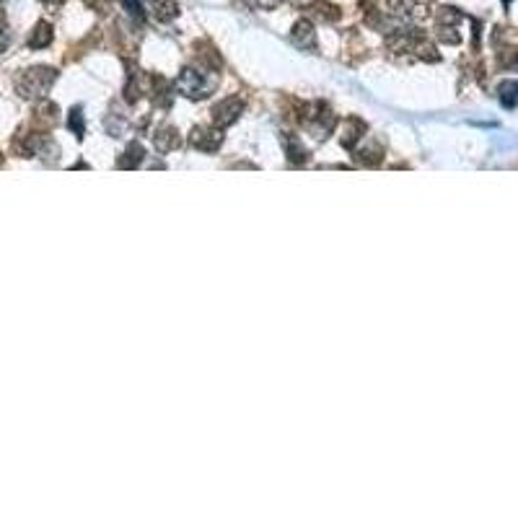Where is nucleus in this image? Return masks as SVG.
Here are the masks:
<instances>
[{"label":"nucleus","mask_w":518,"mask_h":518,"mask_svg":"<svg viewBox=\"0 0 518 518\" xmlns=\"http://www.w3.org/2000/svg\"><path fill=\"white\" fill-rule=\"evenodd\" d=\"M52 80H55V73H52V70H45V68L29 70V73L19 80V91H21L23 96H45L47 91H49V86H52Z\"/></svg>","instance_id":"nucleus-1"},{"label":"nucleus","mask_w":518,"mask_h":518,"mask_svg":"<svg viewBox=\"0 0 518 518\" xmlns=\"http://www.w3.org/2000/svg\"><path fill=\"white\" fill-rule=\"evenodd\" d=\"M177 89H179L184 96H190V99H197V96H207V93H210V89H213V83H207L203 73H197V70L187 68L179 76V80H177Z\"/></svg>","instance_id":"nucleus-2"},{"label":"nucleus","mask_w":518,"mask_h":518,"mask_svg":"<svg viewBox=\"0 0 518 518\" xmlns=\"http://www.w3.org/2000/svg\"><path fill=\"white\" fill-rule=\"evenodd\" d=\"M241 109H244V102H241L238 96H231V99H225V102H221L215 106V122L228 127V124L236 122V117L241 114Z\"/></svg>","instance_id":"nucleus-3"},{"label":"nucleus","mask_w":518,"mask_h":518,"mask_svg":"<svg viewBox=\"0 0 518 518\" xmlns=\"http://www.w3.org/2000/svg\"><path fill=\"white\" fill-rule=\"evenodd\" d=\"M221 140H223V135L218 130H197L194 137H192V143L200 150H205V153H213L215 148L221 146Z\"/></svg>","instance_id":"nucleus-4"},{"label":"nucleus","mask_w":518,"mask_h":518,"mask_svg":"<svg viewBox=\"0 0 518 518\" xmlns=\"http://www.w3.org/2000/svg\"><path fill=\"white\" fill-rule=\"evenodd\" d=\"M293 42H295L298 47H304V49H314V47H316L314 26H311L308 21L295 23V29H293Z\"/></svg>","instance_id":"nucleus-5"},{"label":"nucleus","mask_w":518,"mask_h":518,"mask_svg":"<svg viewBox=\"0 0 518 518\" xmlns=\"http://www.w3.org/2000/svg\"><path fill=\"white\" fill-rule=\"evenodd\" d=\"M497 96H500V102H503V106H516L518 104V80H503L500 86H497Z\"/></svg>","instance_id":"nucleus-6"},{"label":"nucleus","mask_w":518,"mask_h":518,"mask_svg":"<svg viewBox=\"0 0 518 518\" xmlns=\"http://www.w3.org/2000/svg\"><path fill=\"white\" fill-rule=\"evenodd\" d=\"M49 39H52V29H49L47 23H39V26H36V32L32 34V39H29V47L42 49V47L49 45Z\"/></svg>","instance_id":"nucleus-7"},{"label":"nucleus","mask_w":518,"mask_h":518,"mask_svg":"<svg viewBox=\"0 0 518 518\" xmlns=\"http://www.w3.org/2000/svg\"><path fill=\"white\" fill-rule=\"evenodd\" d=\"M153 5H156V16L161 21H169V19H174L177 11H179L174 0H153Z\"/></svg>","instance_id":"nucleus-8"},{"label":"nucleus","mask_w":518,"mask_h":518,"mask_svg":"<svg viewBox=\"0 0 518 518\" xmlns=\"http://www.w3.org/2000/svg\"><path fill=\"white\" fill-rule=\"evenodd\" d=\"M124 156H127V161H120V166H122V169H133V166H137V164L143 161V148L137 146V143H133V146L127 148Z\"/></svg>","instance_id":"nucleus-9"},{"label":"nucleus","mask_w":518,"mask_h":518,"mask_svg":"<svg viewBox=\"0 0 518 518\" xmlns=\"http://www.w3.org/2000/svg\"><path fill=\"white\" fill-rule=\"evenodd\" d=\"M70 127L76 130V133H83V120H80V109H73V117H70Z\"/></svg>","instance_id":"nucleus-10"},{"label":"nucleus","mask_w":518,"mask_h":518,"mask_svg":"<svg viewBox=\"0 0 518 518\" xmlns=\"http://www.w3.org/2000/svg\"><path fill=\"white\" fill-rule=\"evenodd\" d=\"M282 0H259V5H264V8H278Z\"/></svg>","instance_id":"nucleus-11"},{"label":"nucleus","mask_w":518,"mask_h":518,"mask_svg":"<svg viewBox=\"0 0 518 518\" xmlns=\"http://www.w3.org/2000/svg\"><path fill=\"white\" fill-rule=\"evenodd\" d=\"M293 3H301V0H293ZM304 3H308V0H304Z\"/></svg>","instance_id":"nucleus-12"}]
</instances>
